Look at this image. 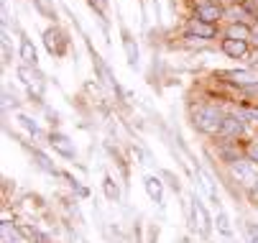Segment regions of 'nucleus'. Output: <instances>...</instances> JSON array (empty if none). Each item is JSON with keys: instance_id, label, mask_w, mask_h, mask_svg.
<instances>
[{"instance_id": "1", "label": "nucleus", "mask_w": 258, "mask_h": 243, "mask_svg": "<svg viewBox=\"0 0 258 243\" xmlns=\"http://www.w3.org/2000/svg\"><path fill=\"white\" fill-rule=\"evenodd\" d=\"M192 123L202 133H220V128H223V123H225V115L220 113L217 108H212V105H202V108L195 110Z\"/></svg>"}, {"instance_id": "2", "label": "nucleus", "mask_w": 258, "mask_h": 243, "mask_svg": "<svg viewBox=\"0 0 258 243\" xmlns=\"http://www.w3.org/2000/svg\"><path fill=\"white\" fill-rule=\"evenodd\" d=\"M49 144L61 154V156H67V159H75V154H77V149H75V144L69 141V138L64 136V133H51V138H49Z\"/></svg>"}, {"instance_id": "3", "label": "nucleus", "mask_w": 258, "mask_h": 243, "mask_svg": "<svg viewBox=\"0 0 258 243\" xmlns=\"http://www.w3.org/2000/svg\"><path fill=\"white\" fill-rule=\"evenodd\" d=\"M233 174L238 177V182H243V185H258V177H255V171H253V166L250 164H245V161H235L233 164Z\"/></svg>"}, {"instance_id": "4", "label": "nucleus", "mask_w": 258, "mask_h": 243, "mask_svg": "<svg viewBox=\"0 0 258 243\" xmlns=\"http://www.w3.org/2000/svg\"><path fill=\"white\" fill-rule=\"evenodd\" d=\"M225 77H230V82L243 85V87L258 85V72H255V69H238V72H225Z\"/></svg>"}, {"instance_id": "5", "label": "nucleus", "mask_w": 258, "mask_h": 243, "mask_svg": "<svg viewBox=\"0 0 258 243\" xmlns=\"http://www.w3.org/2000/svg\"><path fill=\"white\" fill-rule=\"evenodd\" d=\"M220 16H223V8L217 3H200L197 6V18L205 21V23H215Z\"/></svg>"}, {"instance_id": "6", "label": "nucleus", "mask_w": 258, "mask_h": 243, "mask_svg": "<svg viewBox=\"0 0 258 243\" xmlns=\"http://www.w3.org/2000/svg\"><path fill=\"white\" fill-rule=\"evenodd\" d=\"M143 187H146V192H149V197L154 200V202H164V185H161V179L159 177H146L143 179Z\"/></svg>"}, {"instance_id": "7", "label": "nucleus", "mask_w": 258, "mask_h": 243, "mask_svg": "<svg viewBox=\"0 0 258 243\" xmlns=\"http://www.w3.org/2000/svg\"><path fill=\"white\" fill-rule=\"evenodd\" d=\"M223 51L230 56V59H240L248 54V44L245 41H238V39H225L223 41Z\"/></svg>"}, {"instance_id": "8", "label": "nucleus", "mask_w": 258, "mask_h": 243, "mask_svg": "<svg viewBox=\"0 0 258 243\" xmlns=\"http://www.w3.org/2000/svg\"><path fill=\"white\" fill-rule=\"evenodd\" d=\"M192 210H195V218L200 220V230H202V235H210V218H207V213H205V205H202L200 197L192 200Z\"/></svg>"}, {"instance_id": "9", "label": "nucleus", "mask_w": 258, "mask_h": 243, "mask_svg": "<svg viewBox=\"0 0 258 243\" xmlns=\"http://www.w3.org/2000/svg\"><path fill=\"white\" fill-rule=\"evenodd\" d=\"M44 44H46V49H49L51 54H61V51H64V44H61V33H59V31H54V28L44 31Z\"/></svg>"}, {"instance_id": "10", "label": "nucleus", "mask_w": 258, "mask_h": 243, "mask_svg": "<svg viewBox=\"0 0 258 243\" xmlns=\"http://www.w3.org/2000/svg\"><path fill=\"white\" fill-rule=\"evenodd\" d=\"M189 33H195V36H200V39H212V36H215V26H212V23H205V21H200V18H195V21L189 23Z\"/></svg>"}, {"instance_id": "11", "label": "nucleus", "mask_w": 258, "mask_h": 243, "mask_svg": "<svg viewBox=\"0 0 258 243\" xmlns=\"http://www.w3.org/2000/svg\"><path fill=\"white\" fill-rule=\"evenodd\" d=\"M21 59L26 62V67H36V62H39V56H36V49L31 44V39H21Z\"/></svg>"}, {"instance_id": "12", "label": "nucleus", "mask_w": 258, "mask_h": 243, "mask_svg": "<svg viewBox=\"0 0 258 243\" xmlns=\"http://www.w3.org/2000/svg\"><path fill=\"white\" fill-rule=\"evenodd\" d=\"M220 133L223 136H240L243 133V120L238 118V115H230V118H225V123H223V128H220Z\"/></svg>"}, {"instance_id": "13", "label": "nucleus", "mask_w": 258, "mask_h": 243, "mask_svg": "<svg viewBox=\"0 0 258 243\" xmlns=\"http://www.w3.org/2000/svg\"><path fill=\"white\" fill-rule=\"evenodd\" d=\"M18 77L23 80V85H28L31 90H41V75L31 72V67H18Z\"/></svg>"}, {"instance_id": "14", "label": "nucleus", "mask_w": 258, "mask_h": 243, "mask_svg": "<svg viewBox=\"0 0 258 243\" xmlns=\"http://www.w3.org/2000/svg\"><path fill=\"white\" fill-rule=\"evenodd\" d=\"M123 49H125L128 64H131V67H136V64H138V46H136V41L128 36V33H123Z\"/></svg>"}, {"instance_id": "15", "label": "nucleus", "mask_w": 258, "mask_h": 243, "mask_svg": "<svg viewBox=\"0 0 258 243\" xmlns=\"http://www.w3.org/2000/svg\"><path fill=\"white\" fill-rule=\"evenodd\" d=\"M250 36V31H248V26H243V23H233L230 28H228V39H238V41H245Z\"/></svg>"}, {"instance_id": "16", "label": "nucleus", "mask_w": 258, "mask_h": 243, "mask_svg": "<svg viewBox=\"0 0 258 243\" xmlns=\"http://www.w3.org/2000/svg\"><path fill=\"white\" fill-rule=\"evenodd\" d=\"M217 230H220V233H223L225 238H230V235H233V228H230V220H228V215H225L223 210H220V207H217Z\"/></svg>"}, {"instance_id": "17", "label": "nucleus", "mask_w": 258, "mask_h": 243, "mask_svg": "<svg viewBox=\"0 0 258 243\" xmlns=\"http://www.w3.org/2000/svg\"><path fill=\"white\" fill-rule=\"evenodd\" d=\"M0 230H3V243H18V233H16V228H11L8 220L0 225Z\"/></svg>"}, {"instance_id": "18", "label": "nucleus", "mask_w": 258, "mask_h": 243, "mask_svg": "<svg viewBox=\"0 0 258 243\" xmlns=\"http://www.w3.org/2000/svg\"><path fill=\"white\" fill-rule=\"evenodd\" d=\"M102 187H105V195H107V200H118V197H120V192H118V185H115L113 179H110V177H105Z\"/></svg>"}, {"instance_id": "19", "label": "nucleus", "mask_w": 258, "mask_h": 243, "mask_svg": "<svg viewBox=\"0 0 258 243\" xmlns=\"http://www.w3.org/2000/svg\"><path fill=\"white\" fill-rule=\"evenodd\" d=\"M33 159H36V164H39L41 169H46V171H51V174H56V166H54L41 151H33Z\"/></svg>"}, {"instance_id": "20", "label": "nucleus", "mask_w": 258, "mask_h": 243, "mask_svg": "<svg viewBox=\"0 0 258 243\" xmlns=\"http://www.w3.org/2000/svg\"><path fill=\"white\" fill-rule=\"evenodd\" d=\"M18 120H21V126H23L28 133H33V136H39V133H41V131H39V123H36V120H31V118H26V115H21Z\"/></svg>"}, {"instance_id": "21", "label": "nucleus", "mask_w": 258, "mask_h": 243, "mask_svg": "<svg viewBox=\"0 0 258 243\" xmlns=\"http://www.w3.org/2000/svg\"><path fill=\"white\" fill-rule=\"evenodd\" d=\"M245 235H248V243H258V225H245Z\"/></svg>"}, {"instance_id": "22", "label": "nucleus", "mask_w": 258, "mask_h": 243, "mask_svg": "<svg viewBox=\"0 0 258 243\" xmlns=\"http://www.w3.org/2000/svg\"><path fill=\"white\" fill-rule=\"evenodd\" d=\"M248 156H250V161H258V141L248 146Z\"/></svg>"}, {"instance_id": "23", "label": "nucleus", "mask_w": 258, "mask_h": 243, "mask_svg": "<svg viewBox=\"0 0 258 243\" xmlns=\"http://www.w3.org/2000/svg\"><path fill=\"white\" fill-rule=\"evenodd\" d=\"M97 3H100V6H105V3H107V0H97Z\"/></svg>"}]
</instances>
